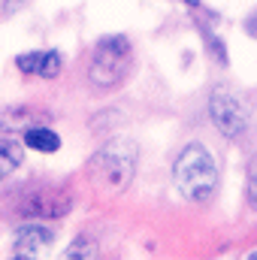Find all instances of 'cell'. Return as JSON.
I'll list each match as a JSON object with an SVG mask.
<instances>
[{"label": "cell", "mask_w": 257, "mask_h": 260, "mask_svg": "<svg viewBox=\"0 0 257 260\" xmlns=\"http://www.w3.org/2000/svg\"><path fill=\"white\" fill-rule=\"evenodd\" d=\"M173 182L179 188V194L194 203H209L218 191V164L209 154L206 145L188 142L176 164H173Z\"/></svg>", "instance_id": "cell-1"}, {"label": "cell", "mask_w": 257, "mask_h": 260, "mask_svg": "<svg viewBox=\"0 0 257 260\" xmlns=\"http://www.w3.org/2000/svg\"><path fill=\"white\" fill-rule=\"evenodd\" d=\"M133 64V49H130L127 37H103L97 40L94 52H91V82L97 88H115L118 82H124Z\"/></svg>", "instance_id": "cell-2"}, {"label": "cell", "mask_w": 257, "mask_h": 260, "mask_svg": "<svg viewBox=\"0 0 257 260\" xmlns=\"http://www.w3.org/2000/svg\"><path fill=\"white\" fill-rule=\"evenodd\" d=\"M91 170L97 173V179L115 194V191H124L136 170V145L127 139H115L109 142L94 160H91Z\"/></svg>", "instance_id": "cell-3"}, {"label": "cell", "mask_w": 257, "mask_h": 260, "mask_svg": "<svg viewBox=\"0 0 257 260\" xmlns=\"http://www.w3.org/2000/svg\"><path fill=\"white\" fill-rule=\"evenodd\" d=\"M209 118L227 139H245L251 130V112L248 106L227 88H215L209 94Z\"/></svg>", "instance_id": "cell-4"}, {"label": "cell", "mask_w": 257, "mask_h": 260, "mask_svg": "<svg viewBox=\"0 0 257 260\" xmlns=\"http://www.w3.org/2000/svg\"><path fill=\"white\" fill-rule=\"evenodd\" d=\"M55 239V230L46 227V224H21L12 236V254L15 257H40L46 245H52Z\"/></svg>", "instance_id": "cell-5"}, {"label": "cell", "mask_w": 257, "mask_h": 260, "mask_svg": "<svg viewBox=\"0 0 257 260\" xmlns=\"http://www.w3.org/2000/svg\"><path fill=\"white\" fill-rule=\"evenodd\" d=\"M15 67L24 73V76H40V79H58L61 76V52L49 49V52H24L15 58Z\"/></svg>", "instance_id": "cell-6"}, {"label": "cell", "mask_w": 257, "mask_h": 260, "mask_svg": "<svg viewBox=\"0 0 257 260\" xmlns=\"http://www.w3.org/2000/svg\"><path fill=\"white\" fill-rule=\"evenodd\" d=\"M70 209H73V200H70V197L55 194V191L27 197V203H24V212H27V215L46 218V221H52V218H64Z\"/></svg>", "instance_id": "cell-7"}, {"label": "cell", "mask_w": 257, "mask_h": 260, "mask_svg": "<svg viewBox=\"0 0 257 260\" xmlns=\"http://www.w3.org/2000/svg\"><path fill=\"white\" fill-rule=\"evenodd\" d=\"M24 145H27L30 151L55 154V151L61 148V136H58L52 127H43V124H37V127H27V130H24Z\"/></svg>", "instance_id": "cell-8"}, {"label": "cell", "mask_w": 257, "mask_h": 260, "mask_svg": "<svg viewBox=\"0 0 257 260\" xmlns=\"http://www.w3.org/2000/svg\"><path fill=\"white\" fill-rule=\"evenodd\" d=\"M21 160H24L21 145L12 142V139H0V179L12 176V173L21 167Z\"/></svg>", "instance_id": "cell-9"}, {"label": "cell", "mask_w": 257, "mask_h": 260, "mask_svg": "<svg viewBox=\"0 0 257 260\" xmlns=\"http://www.w3.org/2000/svg\"><path fill=\"white\" fill-rule=\"evenodd\" d=\"M248 200H251V206L257 209V167L251 170V179H248Z\"/></svg>", "instance_id": "cell-10"}, {"label": "cell", "mask_w": 257, "mask_h": 260, "mask_svg": "<svg viewBox=\"0 0 257 260\" xmlns=\"http://www.w3.org/2000/svg\"><path fill=\"white\" fill-rule=\"evenodd\" d=\"M24 3H27V0H3V12H6V15H12V12H18Z\"/></svg>", "instance_id": "cell-11"}, {"label": "cell", "mask_w": 257, "mask_h": 260, "mask_svg": "<svg viewBox=\"0 0 257 260\" xmlns=\"http://www.w3.org/2000/svg\"><path fill=\"white\" fill-rule=\"evenodd\" d=\"M185 3H188L191 9H200V0H185Z\"/></svg>", "instance_id": "cell-12"}]
</instances>
